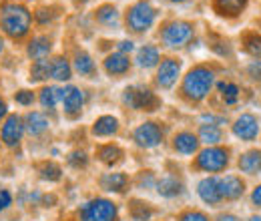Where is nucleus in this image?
Listing matches in <instances>:
<instances>
[{
    "label": "nucleus",
    "instance_id": "nucleus-2",
    "mask_svg": "<svg viewBox=\"0 0 261 221\" xmlns=\"http://www.w3.org/2000/svg\"><path fill=\"white\" fill-rule=\"evenodd\" d=\"M215 83V75L213 70L205 68V66H195L187 72L185 81H183V93L189 101H203L209 95L211 87Z\"/></svg>",
    "mask_w": 261,
    "mask_h": 221
},
{
    "label": "nucleus",
    "instance_id": "nucleus-19",
    "mask_svg": "<svg viewBox=\"0 0 261 221\" xmlns=\"http://www.w3.org/2000/svg\"><path fill=\"white\" fill-rule=\"evenodd\" d=\"M117 131H119V121L115 117H111V115L100 117V119L95 121V125H93V135L95 137H111Z\"/></svg>",
    "mask_w": 261,
    "mask_h": 221
},
{
    "label": "nucleus",
    "instance_id": "nucleus-12",
    "mask_svg": "<svg viewBox=\"0 0 261 221\" xmlns=\"http://www.w3.org/2000/svg\"><path fill=\"white\" fill-rule=\"evenodd\" d=\"M245 191V183L237 175H225L219 179V195L221 199H237Z\"/></svg>",
    "mask_w": 261,
    "mask_h": 221
},
{
    "label": "nucleus",
    "instance_id": "nucleus-35",
    "mask_svg": "<svg viewBox=\"0 0 261 221\" xmlns=\"http://www.w3.org/2000/svg\"><path fill=\"white\" fill-rule=\"evenodd\" d=\"M133 217L137 221H145L151 217V209L149 207H145L143 203H135L133 205Z\"/></svg>",
    "mask_w": 261,
    "mask_h": 221
},
{
    "label": "nucleus",
    "instance_id": "nucleus-41",
    "mask_svg": "<svg viewBox=\"0 0 261 221\" xmlns=\"http://www.w3.org/2000/svg\"><path fill=\"white\" fill-rule=\"evenodd\" d=\"M251 201L257 205V207H261V185H257L255 189H253V195H251Z\"/></svg>",
    "mask_w": 261,
    "mask_h": 221
},
{
    "label": "nucleus",
    "instance_id": "nucleus-34",
    "mask_svg": "<svg viewBox=\"0 0 261 221\" xmlns=\"http://www.w3.org/2000/svg\"><path fill=\"white\" fill-rule=\"evenodd\" d=\"M245 48L249 55L261 57V34H251L245 38Z\"/></svg>",
    "mask_w": 261,
    "mask_h": 221
},
{
    "label": "nucleus",
    "instance_id": "nucleus-13",
    "mask_svg": "<svg viewBox=\"0 0 261 221\" xmlns=\"http://www.w3.org/2000/svg\"><path fill=\"white\" fill-rule=\"evenodd\" d=\"M197 193H199V197L205 203L217 205L221 201V195H219V177H207V179H203L197 185Z\"/></svg>",
    "mask_w": 261,
    "mask_h": 221
},
{
    "label": "nucleus",
    "instance_id": "nucleus-4",
    "mask_svg": "<svg viewBox=\"0 0 261 221\" xmlns=\"http://www.w3.org/2000/svg\"><path fill=\"white\" fill-rule=\"evenodd\" d=\"M117 205L109 199H93L81 207V221H115Z\"/></svg>",
    "mask_w": 261,
    "mask_h": 221
},
{
    "label": "nucleus",
    "instance_id": "nucleus-6",
    "mask_svg": "<svg viewBox=\"0 0 261 221\" xmlns=\"http://www.w3.org/2000/svg\"><path fill=\"white\" fill-rule=\"evenodd\" d=\"M163 42L171 48H179V46H185L191 38H193V24L185 22V20H175V22H169L163 29Z\"/></svg>",
    "mask_w": 261,
    "mask_h": 221
},
{
    "label": "nucleus",
    "instance_id": "nucleus-24",
    "mask_svg": "<svg viewBox=\"0 0 261 221\" xmlns=\"http://www.w3.org/2000/svg\"><path fill=\"white\" fill-rule=\"evenodd\" d=\"M50 77L57 81H68L70 79V64L63 57H57L50 61Z\"/></svg>",
    "mask_w": 261,
    "mask_h": 221
},
{
    "label": "nucleus",
    "instance_id": "nucleus-17",
    "mask_svg": "<svg viewBox=\"0 0 261 221\" xmlns=\"http://www.w3.org/2000/svg\"><path fill=\"white\" fill-rule=\"evenodd\" d=\"M239 169L247 175H257L261 173V151H247L239 159Z\"/></svg>",
    "mask_w": 261,
    "mask_h": 221
},
{
    "label": "nucleus",
    "instance_id": "nucleus-40",
    "mask_svg": "<svg viewBox=\"0 0 261 221\" xmlns=\"http://www.w3.org/2000/svg\"><path fill=\"white\" fill-rule=\"evenodd\" d=\"M36 20H38V22H42V24H44V22H48V20H50V14H48V10H46V8H40V10H36Z\"/></svg>",
    "mask_w": 261,
    "mask_h": 221
},
{
    "label": "nucleus",
    "instance_id": "nucleus-26",
    "mask_svg": "<svg viewBox=\"0 0 261 221\" xmlns=\"http://www.w3.org/2000/svg\"><path fill=\"white\" fill-rule=\"evenodd\" d=\"M97 20L105 27H117L119 24V12L115 6L105 4L97 10Z\"/></svg>",
    "mask_w": 261,
    "mask_h": 221
},
{
    "label": "nucleus",
    "instance_id": "nucleus-11",
    "mask_svg": "<svg viewBox=\"0 0 261 221\" xmlns=\"http://www.w3.org/2000/svg\"><path fill=\"white\" fill-rule=\"evenodd\" d=\"M22 133H24V123H22V119H20L18 115H12V117L6 119V123L2 127V141H4L8 147H14V145H18Z\"/></svg>",
    "mask_w": 261,
    "mask_h": 221
},
{
    "label": "nucleus",
    "instance_id": "nucleus-18",
    "mask_svg": "<svg viewBox=\"0 0 261 221\" xmlns=\"http://www.w3.org/2000/svg\"><path fill=\"white\" fill-rule=\"evenodd\" d=\"M249 0H215V10L221 16H237L245 10Z\"/></svg>",
    "mask_w": 261,
    "mask_h": 221
},
{
    "label": "nucleus",
    "instance_id": "nucleus-47",
    "mask_svg": "<svg viewBox=\"0 0 261 221\" xmlns=\"http://www.w3.org/2000/svg\"><path fill=\"white\" fill-rule=\"evenodd\" d=\"M171 2H185V0H171Z\"/></svg>",
    "mask_w": 261,
    "mask_h": 221
},
{
    "label": "nucleus",
    "instance_id": "nucleus-1",
    "mask_svg": "<svg viewBox=\"0 0 261 221\" xmlns=\"http://www.w3.org/2000/svg\"><path fill=\"white\" fill-rule=\"evenodd\" d=\"M0 27L14 38L24 36L31 29V12L16 2H8L0 8Z\"/></svg>",
    "mask_w": 261,
    "mask_h": 221
},
{
    "label": "nucleus",
    "instance_id": "nucleus-28",
    "mask_svg": "<svg viewBox=\"0 0 261 221\" xmlns=\"http://www.w3.org/2000/svg\"><path fill=\"white\" fill-rule=\"evenodd\" d=\"M199 139L207 145H217L221 141V129L217 125H201L199 129Z\"/></svg>",
    "mask_w": 261,
    "mask_h": 221
},
{
    "label": "nucleus",
    "instance_id": "nucleus-44",
    "mask_svg": "<svg viewBox=\"0 0 261 221\" xmlns=\"http://www.w3.org/2000/svg\"><path fill=\"white\" fill-rule=\"evenodd\" d=\"M217 221H237V217L235 215H221Z\"/></svg>",
    "mask_w": 261,
    "mask_h": 221
},
{
    "label": "nucleus",
    "instance_id": "nucleus-48",
    "mask_svg": "<svg viewBox=\"0 0 261 221\" xmlns=\"http://www.w3.org/2000/svg\"><path fill=\"white\" fill-rule=\"evenodd\" d=\"M79 2H85V0H79Z\"/></svg>",
    "mask_w": 261,
    "mask_h": 221
},
{
    "label": "nucleus",
    "instance_id": "nucleus-9",
    "mask_svg": "<svg viewBox=\"0 0 261 221\" xmlns=\"http://www.w3.org/2000/svg\"><path fill=\"white\" fill-rule=\"evenodd\" d=\"M179 72H181V63L177 59H165L163 63H161V66H159V70H157V83H159V87L171 89L177 83Z\"/></svg>",
    "mask_w": 261,
    "mask_h": 221
},
{
    "label": "nucleus",
    "instance_id": "nucleus-8",
    "mask_svg": "<svg viewBox=\"0 0 261 221\" xmlns=\"http://www.w3.org/2000/svg\"><path fill=\"white\" fill-rule=\"evenodd\" d=\"M161 139H163V131L157 123H143L135 129V141L139 147L153 149L161 143Z\"/></svg>",
    "mask_w": 261,
    "mask_h": 221
},
{
    "label": "nucleus",
    "instance_id": "nucleus-10",
    "mask_svg": "<svg viewBox=\"0 0 261 221\" xmlns=\"http://www.w3.org/2000/svg\"><path fill=\"white\" fill-rule=\"evenodd\" d=\"M233 133H235V137H239V139H243V141H253V139L257 137V133H259V121H257L253 115L245 113V115H241V117L235 121Z\"/></svg>",
    "mask_w": 261,
    "mask_h": 221
},
{
    "label": "nucleus",
    "instance_id": "nucleus-32",
    "mask_svg": "<svg viewBox=\"0 0 261 221\" xmlns=\"http://www.w3.org/2000/svg\"><path fill=\"white\" fill-rule=\"evenodd\" d=\"M219 91L223 93V99L227 105H233L239 96V87L233 85V83H219Z\"/></svg>",
    "mask_w": 261,
    "mask_h": 221
},
{
    "label": "nucleus",
    "instance_id": "nucleus-36",
    "mask_svg": "<svg viewBox=\"0 0 261 221\" xmlns=\"http://www.w3.org/2000/svg\"><path fill=\"white\" fill-rule=\"evenodd\" d=\"M87 161H89V159H87V155H85L83 151H74V153L68 155V163H70L72 167H76V169H79V167H85Z\"/></svg>",
    "mask_w": 261,
    "mask_h": 221
},
{
    "label": "nucleus",
    "instance_id": "nucleus-31",
    "mask_svg": "<svg viewBox=\"0 0 261 221\" xmlns=\"http://www.w3.org/2000/svg\"><path fill=\"white\" fill-rule=\"evenodd\" d=\"M74 68H76L81 75H93V72H95V63H93V59H91L87 53H81V55H76Z\"/></svg>",
    "mask_w": 261,
    "mask_h": 221
},
{
    "label": "nucleus",
    "instance_id": "nucleus-25",
    "mask_svg": "<svg viewBox=\"0 0 261 221\" xmlns=\"http://www.w3.org/2000/svg\"><path fill=\"white\" fill-rule=\"evenodd\" d=\"M63 95H65V89H59V87H44V89L40 91V105L53 109L59 101H63Z\"/></svg>",
    "mask_w": 261,
    "mask_h": 221
},
{
    "label": "nucleus",
    "instance_id": "nucleus-30",
    "mask_svg": "<svg viewBox=\"0 0 261 221\" xmlns=\"http://www.w3.org/2000/svg\"><path fill=\"white\" fill-rule=\"evenodd\" d=\"M48 77H50V63L44 59L36 61L31 68V81H44Z\"/></svg>",
    "mask_w": 261,
    "mask_h": 221
},
{
    "label": "nucleus",
    "instance_id": "nucleus-15",
    "mask_svg": "<svg viewBox=\"0 0 261 221\" xmlns=\"http://www.w3.org/2000/svg\"><path fill=\"white\" fill-rule=\"evenodd\" d=\"M197 145H199V141L193 133H179L173 139V147L181 155H193L197 151Z\"/></svg>",
    "mask_w": 261,
    "mask_h": 221
},
{
    "label": "nucleus",
    "instance_id": "nucleus-5",
    "mask_svg": "<svg viewBox=\"0 0 261 221\" xmlns=\"http://www.w3.org/2000/svg\"><path fill=\"white\" fill-rule=\"evenodd\" d=\"M123 101L125 105H129L130 109H137V111H155L161 101L155 96V93H151L149 89H143V87H130L123 93Z\"/></svg>",
    "mask_w": 261,
    "mask_h": 221
},
{
    "label": "nucleus",
    "instance_id": "nucleus-16",
    "mask_svg": "<svg viewBox=\"0 0 261 221\" xmlns=\"http://www.w3.org/2000/svg\"><path fill=\"white\" fill-rule=\"evenodd\" d=\"M130 61L129 57H125L123 53H115V55H109L105 59V70L109 75H125L129 70Z\"/></svg>",
    "mask_w": 261,
    "mask_h": 221
},
{
    "label": "nucleus",
    "instance_id": "nucleus-23",
    "mask_svg": "<svg viewBox=\"0 0 261 221\" xmlns=\"http://www.w3.org/2000/svg\"><path fill=\"white\" fill-rule=\"evenodd\" d=\"M159 51L155 46H143L139 53H137V64L141 68H151L159 63Z\"/></svg>",
    "mask_w": 261,
    "mask_h": 221
},
{
    "label": "nucleus",
    "instance_id": "nucleus-21",
    "mask_svg": "<svg viewBox=\"0 0 261 221\" xmlns=\"http://www.w3.org/2000/svg\"><path fill=\"white\" fill-rule=\"evenodd\" d=\"M50 40L46 38V36H36L33 38V42L29 44V57L31 59H36V61H40V59H44V57H48V53H50Z\"/></svg>",
    "mask_w": 261,
    "mask_h": 221
},
{
    "label": "nucleus",
    "instance_id": "nucleus-37",
    "mask_svg": "<svg viewBox=\"0 0 261 221\" xmlns=\"http://www.w3.org/2000/svg\"><path fill=\"white\" fill-rule=\"evenodd\" d=\"M181 221H209V219H207V215L201 213V211H187V213L181 215Z\"/></svg>",
    "mask_w": 261,
    "mask_h": 221
},
{
    "label": "nucleus",
    "instance_id": "nucleus-29",
    "mask_svg": "<svg viewBox=\"0 0 261 221\" xmlns=\"http://www.w3.org/2000/svg\"><path fill=\"white\" fill-rule=\"evenodd\" d=\"M98 159L102 161V163H107V165H113V163H117L119 159L123 157V151L117 147V145H105V147H100L97 151Z\"/></svg>",
    "mask_w": 261,
    "mask_h": 221
},
{
    "label": "nucleus",
    "instance_id": "nucleus-27",
    "mask_svg": "<svg viewBox=\"0 0 261 221\" xmlns=\"http://www.w3.org/2000/svg\"><path fill=\"white\" fill-rule=\"evenodd\" d=\"M27 129L31 135H40L48 129V121L42 113H29L27 115Z\"/></svg>",
    "mask_w": 261,
    "mask_h": 221
},
{
    "label": "nucleus",
    "instance_id": "nucleus-43",
    "mask_svg": "<svg viewBox=\"0 0 261 221\" xmlns=\"http://www.w3.org/2000/svg\"><path fill=\"white\" fill-rule=\"evenodd\" d=\"M4 115H6V105H4V101L0 99V119H2Z\"/></svg>",
    "mask_w": 261,
    "mask_h": 221
},
{
    "label": "nucleus",
    "instance_id": "nucleus-38",
    "mask_svg": "<svg viewBox=\"0 0 261 221\" xmlns=\"http://www.w3.org/2000/svg\"><path fill=\"white\" fill-rule=\"evenodd\" d=\"M34 101V95L31 91H20V93H16V103H20V105H33Z\"/></svg>",
    "mask_w": 261,
    "mask_h": 221
},
{
    "label": "nucleus",
    "instance_id": "nucleus-3",
    "mask_svg": "<svg viewBox=\"0 0 261 221\" xmlns=\"http://www.w3.org/2000/svg\"><path fill=\"white\" fill-rule=\"evenodd\" d=\"M153 22H155V8L147 0H139L127 12V27L133 32L149 31L153 27Z\"/></svg>",
    "mask_w": 261,
    "mask_h": 221
},
{
    "label": "nucleus",
    "instance_id": "nucleus-20",
    "mask_svg": "<svg viewBox=\"0 0 261 221\" xmlns=\"http://www.w3.org/2000/svg\"><path fill=\"white\" fill-rule=\"evenodd\" d=\"M127 183H129V177L125 173H107L102 179H100V185L107 191H115V193H121V191L127 189Z\"/></svg>",
    "mask_w": 261,
    "mask_h": 221
},
{
    "label": "nucleus",
    "instance_id": "nucleus-39",
    "mask_svg": "<svg viewBox=\"0 0 261 221\" xmlns=\"http://www.w3.org/2000/svg\"><path fill=\"white\" fill-rule=\"evenodd\" d=\"M10 201H12L10 193H8V191H0V211L6 209V207L10 205Z\"/></svg>",
    "mask_w": 261,
    "mask_h": 221
},
{
    "label": "nucleus",
    "instance_id": "nucleus-33",
    "mask_svg": "<svg viewBox=\"0 0 261 221\" xmlns=\"http://www.w3.org/2000/svg\"><path fill=\"white\" fill-rule=\"evenodd\" d=\"M40 173H42V177L48 179V181H59V179H61V167H59L57 163H44V165L40 167Z\"/></svg>",
    "mask_w": 261,
    "mask_h": 221
},
{
    "label": "nucleus",
    "instance_id": "nucleus-45",
    "mask_svg": "<svg viewBox=\"0 0 261 221\" xmlns=\"http://www.w3.org/2000/svg\"><path fill=\"white\" fill-rule=\"evenodd\" d=\"M2 48H4V40H2V36H0V53H2Z\"/></svg>",
    "mask_w": 261,
    "mask_h": 221
},
{
    "label": "nucleus",
    "instance_id": "nucleus-22",
    "mask_svg": "<svg viewBox=\"0 0 261 221\" xmlns=\"http://www.w3.org/2000/svg\"><path fill=\"white\" fill-rule=\"evenodd\" d=\"M157 191L159 195L163 197H177L183 193V183L177 179V177H163L159 183H157Z\"/></svg>",
    "mask_w": 261,
    "mask_h": 221
},
{
    "label": "nucleus",
    "instance_id": "nucleus-42",
    "mask_svg": "<svg viewBox=\"0 0 261 221\" xmlns=\"http://www.w3.org/2000/svg\"><path fill=\"white\" fill-rule=\"evenodd\" d=\"M130 51H133V42H130V40L119 42V53H130Z\"/></svg>",
    "mask_w": 261,
    "mask_h": 221
},
{
    "label": "nucleus",
    "instance_id": "nucleus-7",
    "mask_svg": "<svg viewBox=\"0 0 261 221\" xmlns=\"http://www.w3.org/2000/svg\"><path fill=\"white\" fill-rule=\"evenodd\" d=\"M229 163V153L221 147H207L205 151L199 153L197 157V167L209 173L223 171Z\"/></svg>",
    "mask_w": 261,
    "mask_h": 221
},
{
    "label": "nucleus",
    "instance_id": "nucleus-14",
    "mask_svg": "<svg viewBox=\"0 0 261 221\" xmlns=\"http://www.w3.org/2000/svg\"><path fill=\"white\" fill-rule=\"evenodd\" d=\"M63 105H65L66 115L74 117L76 113H81V109L85 105V95L81 93V89L68 87V89H65V95H63Z\"/></svg>",
    "mask_w": 261,
    "mask_h": 221
},
{
    "label": "nucleus",
    "instance_id": "nucleus-46",
    "mask_svg": "<svg viewBox=\"0 0 261 221\" xmlns=\"http://www.w3.org/2000/svg\"><path fill=\"white\" fill-rule=\"evenodd\" d=\"M249 221H261V217H257V215H253V217H251Z\"/></svg>",
    "mask_w": 261,
    "mask_h": 221
}]
</instances>
